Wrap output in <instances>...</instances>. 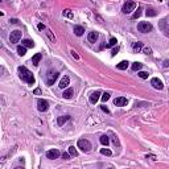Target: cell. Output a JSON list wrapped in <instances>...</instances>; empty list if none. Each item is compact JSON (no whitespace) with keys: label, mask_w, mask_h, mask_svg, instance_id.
Instances as JSON below:
<instances>
[{"label":"cell","mask_w":169,"mask_h":169,"mask_svg":"<svg viewBox=\"0 0 169 169\" xmlns=\"http://www.w3.org/2000/svg\"><path fill=\"white\" fill-rule=\"evenodd\" d=\"M19 75H20V78L24 81V82H27L29 84L35 83V77H33V74L25 66H20V67H19Z\"/></svg>","instance_id":"1"},{"label":"cell","mask_w":169,"mask_h":169,"mask_svg":"<svg viewBox=\"0 0 169 169\" xmlns=\"http://www.w3.org/2000/svg\"><path fill=\"white\" fill-rule=\"evenodd\" d=\"M78 148H81V151L82 152H90L91 151V148H92V145H91V143L87 139H79L78 140Z\"/></svg>","instance_id":"2"},{"label":"cell","mask_w":169,"mask_h":169,"mask_svg":"<svg viewBox=\"0 0 169 169\" xmlns=\"http://www.w3.org/2000/svg\"><path fill=\"white\" fill-rule=\"evenodd\" d=\"M137 29H139V32L141 33H148L152 30V24L148 21H140L139 24H137Z\"/></svg>","instance_id":"3"},{"label":"cell","mask_w":169,"mask_h":169,"mask_svg":"<svg viewBox=\"0 0 169 169\" xmlns=\"http://www.w3.org/2000/svg\"><path fill=\"white\" fill-rule=\"evenodd\" d=\"M135 8H136V3L135 1H127L123 4V8H122V11H123V13H131L132 11H135Z\"/></svg>","instance_id":"4"},{"label":"cell","mask_w":169,"mask_h":169,"mask_svg":"<svg viewBox=\"0 0 169 169\" xmlns=\"http://www.w3.org/2000/svg\"><path fill=\"white\" fill-rule=\"evenodd\" d=\"M20 38H21V30H13V32H11V35H9L11 44H16V42H19Z\"/></svg>","instance_id":"5"},{"label":"cell","mask_w":169,"mask_h":169,"mask_svg":"<svg viewBox=\"0 0 169 169\" xmlns=\"http://www.w3.org/2000/svg\"><path fill=\"white\" fill-rule=\"evenodd\" d=\"M37 108H38V111H41V112L48 111V108H49V103H48V100L38 99L37 100Z\"/></svg>","instance_id":"6"},{"label":"cell","mask_w":169,"mask_h":169,"mask_svg":"<svg viewBox=\"0 0 169 169\" xmlns=\"http://www.w3.org/2000/svg\"><path fill=\"white\" fill-rule=\"evenodd\" d=\"M60 151L58 149H50V151H48L46 152V157L48 159H50V160H54V159H58L60 157Z\"/></svg>","instance_id":"7"},{"label":"cell","mask_w":169,"mask_h":169,"mask_svg":"<svg viewBox=\"0 0 169 169\" xmlns=\"http://www.w3.org/2000/svg\"><path fill=\"white\" fill-rule=\"evenodd\" d=\"M151 84L156 90H162V87H164V84H162V82L159 79V78H152V79H151Z\"/></svg>","instance_id":"8"},{"label":"cell","mask_w":169,"mask_h":169,"mask_svg":"<svg viewBox=\"0 0 169 169\" xmlns=\"http://www.w3.org/2000/svg\"><path fill=\"white\" fill-rule=\"evenodd\" d=\"M58 75H60V74H58V73H50V74H49V78H48V86H52V84L53 83H54L56 82V81H57V78H58Z\"/></svg>","instance_id":"9"},{"label":"cell","mask_w":169,"mask_h":169,"mask_svg":"<svg viewBox=\"0 0 169 169\" xmlns=\"http://www.w3.org/2000/svg\"><path fill=\"white\" fill-rule=\"evenodd\" d=\"M69 82H70L69 77H67V75H63V77L61 78L60 84H58V86H60L61 89H65V87H67V86H69Z\"/></svg>","instance_id":"10"},{"label":"cell","mask_w":169,"mask_h":169,"mask_svg":"<svg viewBox=\"0 0 169 169\" xmlns=\"http://www.w3.org/2000/svg\"><path fill=\"white\" fill-rule=\"evenodd\" d=\"M114 105L115 106H126L127 105V98L124 97H119L114 100Z\"/></svg>","instance_id":"11"},{"label":"cell","mask_w":169,"mask_h":169,"mask_svg":"<svg viewBox=\"0 0 169 169\" xmlns=\"http://www.w3.org/2000/svg\"><path fill=\"white\" fill-rule=\"evenodd\" d=\"M98 37H99L98 32H90L89 35H87V40H89L90 42H95L98 40Z\"/></svg>","instance_id":"12"},{"label":"cell","mask_w":169,"mask_h":169,"mask_svg":"<svg viewBox=\"0 0 169 169\" xmlns=\"http://www.w3.org/2000/svg\"><path fill=\"white\" fill-rule=\"evenodd\" d=\"M41 58H42V54H41V53H36V54L32 57V63L35 65V66H37V65L40 63Z\"/></svg>","instance_id":"13"},{"label":"cell","mask_w":169,"mask_h":169,"mask_svg":"<svg viewBox=\"0 0 169 169\" xmlns=\"http://www.w3.org/2000/svg\"><path fill=\"white\" fill-rule=\"evenodd\" d=\"M99 95H100V91H94L91 95H90V102L97 103L98 100H99Z\"/></svg>","instance_id":"14"},{"label":"cell","mask_w":169,"mask_h":169,"mask_svg":"<svg viewBox=\"0 0 169 169\" xmlns=\"http://www.w3.org/2000/svg\"><path fill=\"white\" fill-rule=\"evenodd\" d=\"M73 94H74V90L70 87V89H67V90H65V91L62 92V97L65 98V99H70V98L73 97Z\"/></svg>","instance_id":"15"},{"label":"cell","mask_w":169,"mask_h":169,"mask_svg":"<svg viewBox=\"0 0 169 169\" xmlns=\"http://www.w3.org/2000/svg\"><path fill=\"white\" fill-rule=\"evenodd\" d=\"M141 48H143V42H140V41L132 44V50H134L135 53H139L140 50H141Z\"/></svg>","instance_id":"16"},{"label":"cell","mask_w":169,"mask_h":169,"mask_svg":"<svg viewBox=\"0 0 169 169\" xmlns=\"http://www.w3.org/2000/svg\"><path fill=\"white\" fill-rule=\"evenodd\" d=\"M70 119V116L69 115H65V116H58V119H57V123H58V126H63L65 123L67 122V120Z\"/></svg>","instance_id":"17"},{"label":"cell","mask_w":169,"mask_h":169,"mask_svg":"<svg viewBox=\"0 0 169 169\" xmlns=\"http://www.w3.org/2000/svg\"><path fill=\"white\" fill-rule=\"evenodd\" d=\"M74 33L75 36H82L84 33V28L81 27V25H77V27H74Z\"/></svg>","instance_id":"18"},{"label":"cell","mask_w":169,"mask_h":169,"mask_svg":"<svg viewBox=\"0 0 169 169\" xmlns=\"http://www.w3.org/2000/svg\"><path fill=\"white\" fill-rule=\"evenodd\" d=\"M21 46H24V48H33V46H35V42L30 41V40H22L21 41Z\"/></svg>","instance_id":"19"},{"label":"cell","mask_w":169,"mask_h":169,"mask_svg":"<svg viewBox=\"0 0 169 169\" xmlns=\"http://www.w3.org/2000/svg\"><path fill=\"white\" fill-rule=\"evenodd\" d=\"M128 61H122V62H119L116 65V69H119V70H126L127 67H128Z\"/></svg>","instance_id":"20"},{"label":"cell","mask_w":169,"mask_h":169,"mask_svg":"<svg viewBox=\"0 0 169 169\" xmlns=\"http://www.w3.org/2000/svg\"><path fill=\"white\" fill-rule=\"evenodd\" d=\"M45 33H46L48 38H49V40L52 41V42H56V41H57V40H56V36L52 33V30H50V29H48V28H46V32H45Z\"/></svg>","instance_id":"21"},{"label":"cell","mask_w":169,"mask_h":169,"mask_svg":"<svg viewBox=\"0 0 169 169\" xmlns=\"http://www.w3.org/2000/svg\"><path fill=\"white\" fill-rule=\"evenodd\" d=\"M143 67V63H140V62H134L132 63V70L134 71H137V70H140Z\"/></svg>","instance_id":"22"},{"label":"cell","mask_w":169,"mask_h":169,"mask_svg":"<svg viewBox=\"0 0 169 169\" xmlns=\"http://www.w3.org/2000/svg\"><path fill=\"white\" fill-rule=\"evenodd\" d=\"M100 143H102L103 145H108V143H110V140H108V137L106 136V135H103V136H100Z\"/></svg>","instance_id":"23"},{"label":"cell","mask_w":169,"mask_h":169,"mask_svg":"<svg viewBox=\"0 0 169 169\" xmlns=\"http://www.w3.org/2000/svg\"><path fill=\"white\" fill-rule=\"evenodd\" d=\"M145 13H147V16H148V17H155V16L157 15V12H156L155 9H152V8H151V9H148Z\"/></svg>","instance_id":"24"},{"label":"cell","mask_w":169,"mask_h":169,"mask_svg":"<svg viewBox=\"0 0 169 169\" xmlns=\"http://www.w3.org/2000/svg\"><path fill=\"white\" fill-rule=\"evenodd\" d=\"M27 53V49L24 46H17V54L19 56H24Z\"/></svg>","instance_id":"25"},{"label":"cell","mask_w":169,"mask_h":169,"mask_svg":"<svg viewBox=\"0 0 169 169\" xmlns=\"http://www.w3.org/2000/svg\"><path fill=\"white\" fill-rule=\"evenodd\" d=\"M69 153L71 155V156H78V151L73 147V145H71V147H69Z\"/></svg>","instance_id":"26"},{"label":"cell","mask_w":169,"mask_h":169,"mask_svg":"<svg viewBox=\"0 0 169 169\" xmlns=\"http://www.w3.org/2000/svg\"><path fill=\"white\" fill-rule=\"evenodd\" d=\"M100 153H102V155H106V156H111L112 152L110 151V149H107V148H102V149H100Z\"/></svg>","instance_id":"27"},{"label":"cell","mask_w":169,"mask_h":169,"mask_svg":"<svg viewBox=\"0 0 169 169\" xmlns=\"http://www.w3.org/2000/svg\"><path fill=\"white\" fill-rule=\"evenodd\" d=\"M116 38H115V37H112L111 38V40H110V42H108V44H107L106 45V48H110V46H114V45H116Z\"/></svg>","instance_id":"28"},{"label":"cell","mask_w":169,"mask_h":169,"mask_svg":"<svg viewBox=\"0 0 169 169\" xmlns=\"http://www.w3.org/2000/svg\"><path fill=\"white\" fill-rule=\"evenodd\" d=\"M141 16V8H137V11L134 13V16H132V19H137Z\"/></svg>","instance_id":"29"},{"label":"cell","mask_w":169,"mask_h":169,"mask_svg":"<svg viewBox=\"0 0 169 169\" xmlns=\"http://www.w3.org/2000/svg\"><path fill=\"white\" fill-rule=\"evenodd\" d=\"M63 15L66 16V17H69V19H73V13H71V11H70V9H65L63 11Z\"/></svg>","instance_id":"30"},{"label":"cell","mask_w":169,"mask_h":169,"mask_svg":"<svg viewBox=\"0 0 169 169\" xmlns=\"http://www.w3.org/2000/svg\"><path fill=\"white\" fill-rule=\"evenodd\" d=\"M139 77L141 78V79H147V78H148V73L147 71H140L139 73Z\"/></svg>","instance_id":"31"},{"label":"cell","mask_w":169,"mask_h":169,"mask_svg":"<svg viewBox=\"0 0 169 169\" xmlns=\"http://www.w3.org/2000/svg\"><path fill=\"white\" fill-rule=\"evenodd\" d=\"M108 99H110V94H108V92H105V94L102 95V100H103V102H107Z\"/></svg>","instance_id":"32"},{"label":"cell","mask_w":169,"mask_h":169,"mask_svg":"<svg viewBox=\"0 0 169 169\" xmlns=\"http://www.w3.org/2000/svg\"><path fill=\"white\" fill-rule=\"evenodd\" d=\"M143 52H144L145 54H152V50H151V48H148V46L143 48Z\"/></svg>","instance_id":"33"},{"label":"cell","mask_w":169,"mask_h":169,"mask_svg":"<svg viewBox=\"0 0 169 169\" xmlns=\"http://www.w3.org/2000/svg\"><path fill=\"white\" fill-rule=\"evenodd\" d=\"M71 56H73V57H74V58H75V60H79V56H78V54H77V53H75V52H74V50H71Z\"/></svg>","instance_id":"34"},{"label":"cell","mask_w":169,"mask_h":169,"mask_svg":"<svg viewBox=\"0 0 169 169\" xmlns=\"http://www.w3.org/2000/svg\"><path fill=\"white\" fill-rule=\"evenodd\" d=\"M69 157H70V153H62V159L63 160H69Z\"/></svg>","instance_id":"35"},{"label":"cell","mask_w":169,"mask_h":169,"mask_svg":"<svg viewBox=\"0 0 169 169\" xmlns=\"http://www.w3.org/2000/svg\"><path fill=\"white\" fill-rule=\"evenodd\" d=\"M38 29L40 30H46V27L44 24H38Z\"/></svg>","instance_id":"36"},{"label":"cell","mask_w":169,"mask_h":169,"mask_svg":"<svg viewBox=\"0 0 169 169\" xmlns=\"http://www.w3.org/2000/svg\"><path fill=\"white\" fill-rule=\"evenodd\" d=\"M147 159H151V160H156V156H155V155H147Z\"/></svg>","instance_id":"37"},{"label":"cell","mask_w":169,"mask_h":169,"mask_svg":"<svg viewBox=\"0 0 169 169\" xmlns=\"http://www.w3.org/2000/svg\"><path fill=\"white\" fill-rule=\"evenodd\" d=\"M33 92H35L36 95H41V90H40V89H36V90H35V91H33Z\"/></svg>","instance_id":"38"},{"label":"cell","mask_w":169,"mask_h":169,"mask_svg":"<svg viewBox=\"0 0 169 169\" xmlns=\"http://www.w3.org/2000/svg\"><path fill=\"white\" fill-rule=\"evenodd\" d=\"M118 50H119V48H115V49H112V53H111V54H112V56H115V54L118 53Z\"/></svg>","instance_id":"39"},{"label":"cell","mask_w":169,"mask_h":169,"mask_svg":"<svg viewBox=\"0 0 169 169\" xmlns=\"http://www.w3.org/2000/svg\"><path fill=\"white\" fill-rule=\"evenodd\" d=\"M102 110H103V111H105V112H107V114H108V112H110V111H108V108H107L106 106H102Z\"/></svg>","instance_id":"40"},{"label":"cell","mask_w":169,"mask_h":169,"mask_svg":"<svg viewBox=\"0 0 169 169\" xmlns=\"http://www.w3.org/2000/svg\"><path fill=\"white\" fill-rule=\"evenodd\" d=\"M11 24H17V20H16V19H11Z\"/></svg>","instance_id":"41"},{"label":"cell","mask_w":169,"mask_h":169,"mask_svg":"<svg viewBox=\"0 0 169 169\" xmlns=\"http://www.w3.org/2000/svg\"><path fill=\"white\" fill-rule=\"evenodd\" d=\"M169 66V61L167 60V61H164V67H168Z\"/></svg>","instance_id":"42"},{"label":"cell","mask_w":169,"mask_h":169,"mask_svg":"<svg viewBox=\"0 0 169 169\" xmlns=\"http://www.w3.org/2000/svg\"><path fill=\"white\" fill-rule=\"evenodd\" d=\"M15 169H24V168H20V167H19V168H15Z\"/></svg>","instance_id":"43"},{"label":"cell","mask_w":169,"mask_h":169,"mask_svg":"<svg viewBox=\"0 0 169 169\" xmlns=\"http://www.w3.org/2000/svg\"><path fill=\"white\" fill-rule=\"evenodd\" d=\"M108 169H112V168H108Z\"/></svg>","instance_id":"44"}]
</instances>
